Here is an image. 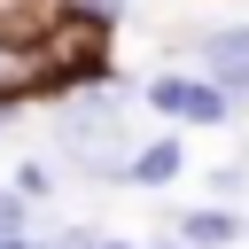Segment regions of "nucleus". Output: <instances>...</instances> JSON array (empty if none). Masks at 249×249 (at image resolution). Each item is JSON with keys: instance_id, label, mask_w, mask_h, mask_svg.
<instances>
[{"instance_id": "2eb2a0df", "label": "nucleus", "mask_w": 249, "mask_h": 249, "mask_svg": "<svg viewBox=\"0 0 249 249\" xmlns=\"http://www.w3.org/2000/svg\"><path fill=\"white\" fill-rule=\"evenodd\" d=\"M148 249H187V241H179V233H171V241H148Z\"/></svg>"}, {"instance_id": "ddd939ff", "label": "nucleus", "mask_w": 249, "mask_h": 249, "mask_svg": "<svg viewBox=\"0 0 249 249\" xmlns=\"http://www.w3.org/2000/svg\"><path fill=\"white\" fill-rule=\"evenodd\" d=\"M16 109H23V101H0V148H8V124H16Z\"/></svg>"}, {"instance_id": "f8f14e48", "label": "nucleus", "mask_w": 249, "mask_h": 249, "mask_svg": "<svg viewBox=\"0 0 249 249\" xmlns=\"http://www.w3.org/2000/svg\"><path fill=\"white\" fill-rule=\"evenodd\" d=\"M0 249H54V241H39V233H0Z\"/></svg>"}, {"instance_id": "9b49d317", "label": "nucleus", "mask_w": 249, "mask_h": 249, "mask_svg": "<svg viewBox=\"0 0 249 249\" xmlns=\"http://www.w3.org/2000/svg\"><path fill=\"white\" fill-rule=\"evenodd\" d=\"M54 249H101V233H93V226H62V233H54Z\"/></svg>"}, {"instance_id": "39448f33", "label": "nucleus", "mask_w": 249, "mask_h": 249, "mask_svg": "<svg viewBox=\"0 0 249 249\" xmlns=\"http://www.w3.org/2000/svg\"><path fill=\"white\" fill-rule=\"evenodd\" d=\"M187 249H233V241H249V226H241V210H226L218 195L210 202H195V210H179V226H171Z\"/></svg>"}, {"instance_id": "f257e3e1", "label": "nucleus", "mask_w": 249, "mask_h": 249, "mask_svg": "<svg viewBox=\"0 0 249 249\" xmlns=\"http://www.w3.org/2000/svg\"><path fill=\"white\" fill-rule=\"evenodd\" d=\"M47 109H54V163L93 179V187H124L132 148H140L132 140V86L101 78V86H78Z\"/></svg>"}, {"instance_id": "6e6552de", "label": "nucleus", "mask_w": 249, "mask_h": 249, "mask_svg": "<svg viewBox=\"0 0 249 249\" xmlns=\"http://www.w3.org/2000/svg\"><path fill=\"white\" fill-rule=\"evenodd\" d=\"M0 233H31V195H23L16 179L0 187Z\"/></svg>"}, {"instance_id": "20e7f679", "label": "nucleus", "mask_w": 249, "mask_h": 249, "mask_svg": "<svg viewBox=\"0 0 249 249\" xmlns=\"http://www.w3.org/2000/svg\"><path fill=\"white\" fill-rule=\"evenodd\" d=\"M195 54H202V70L249 109V23H218V31H195Z\"/></svg>"}, {"instance_id": "423d86ee", "label": "nucleus", "mask_w": 249, "mask_h": 249, "mask_svg": "<svg viewBox=\"0 0 249 249\" xmlns=\"http://www.w3.org/2000/svg\"><path fill=\"white\" fill-rule=\"evenodd\" d=\"M179 171H187V140L156 132V140H140V148H132V171H124V187H148V195H156V187H171Z\"/></svg>"}, {"instance_id": "0eeeda50", "label": "nucleus", "mask_w": 249, "mask_h": 249, "mask_svg": "<svg viewBox=\"0 0 249 249\" xmlns=\"http://www.w3.org/2000/svg\"><path fill=\"white\" fill-rule=\"evenodd\" d=\"M0 101H39V47L23 31H0Z\"/></svg>"}, {"instance_id": "7ed1b4c3", "label": "nucleus", "mask_w": 249, "mask_h": 249, "mask_svg": "<svg viewBox=\"0 0 249 249\" xmlns=\"http://www.w3.org/2000/svg\"><path fill=\"white\" fill-rule=\"evenodd\" d=\"M140 101L156 109V117H171V124H226L241 101L202 70V78H179V70H156L148 86H140Z\"/></svg>"}, {"instance_id": "4468645a", "label": "nucleus", "mask_w": 249, "mask_h": 249, "mask_svg": "<svg viewBox=\"0 0 249 249\" xmlns=\"http://www.w3.org/2000/svg\"><path fill=\"white\" fill-rule=\"evenodd\" d=\"M101 249H132V241H117V233H101Z\"/></svg>"}, {"instance_id": "f03ea898", "label": "nucleus", "mask_w": 249, "mask_h": 249, "mask_svg": "<svg viewBox=\"0 0 249 249\" xmlns=\"http://www.w3.org/2000/svg\"><path fill=\"white\" fill-rule=\"evenodd\" d=\"M31 47H39V101H62V93H78V86L117 78V62H109L117 23L93 16L86 0H62V8L31 31Z\"/></svg>"}, {"instance_id": "1a4fd4ad", "label": "nucleus", "mask_w": 249, "mask_h": 249, "mask_svg": "<svg viewBox=\"0 0 249 249\" xmlns=\"http://www.w3.org/2000/svg\"><path fill=\"white\" fill-rule=\"evenodd\" d=\"M16 187H23L31 202H47V195H54V163H39V156H31V163H16Z\"/></svg>"}, {"instance_id": "9d476101", "label": "nucleus", "mask_w": 249, "mask_h": 249, "mask_svg": "<svg viewBox=\"0 0 249 249\" xmlns=\"http://www.w3.org/2000/svg\"><path fill=\"white\" fill-rule=\"evenodd\" d=\"M241 187H249V163H226V171H210V195H218V202H233Z\"/></svg>"}]
</instances>
